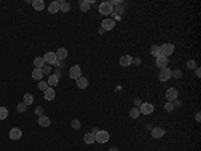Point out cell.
Listing matches in <instances>:
<instances>
[{
	"instance_id": "cell-1",
	"label": "cell",
	"mask_w": 201,
	"mask_h": 151,
	"mask_svg": "<svg viewBox=\"0 0 201 151\" xmlns=\"http://www.w3.org/2000/svg\"><path fill=\"white\" fill-rule=\"evenodd\" d=\"M113 6L110 4V1H103V3L99 4V12L102 15H110L113 14Z\"/></svg>"
},
{
	"instance_id": "cell-2",
	"label": "cell",
	"mask_w": 201,
	"mask_h": 151,
	"mask_svg": "<svg viewBox=\"0 0 201 151\" xmlns=\"http://www.w3.org/2000/svg\"><path fill=\"white\" fill-rule=\"evenodd\" d=\"M69 74H70V77H71V78H74V80H78V78L82 76L81 66H79V65H72L71 68H70Z\"/></svg>"
},
{
	"instance_id": "cell-3",
	"label": "cell",
	"mask_w": 201,
	"mask_h": 151,
	"mask_svg": "<svg viewBox=\"0 0 201 151\" xmlns=\"http://www.w3.org/2000/svg\"><path fill=\"white\" fill-rule=\"evenodd\" d=\"M160 49H161V54L165 55V57L173 54V52H174V46H173L172 43H163Z\"/></svg>"
},
{
	"instance_id": "cell-4",
	"label": "cell",
	"mask_w": 201,
	"mask_h": 151,
	"mask_svg": "<svg viewBox=\"0 0 201 151\" xmlns=\"http://www.w3.org/2000/svg\"><path fill=\"white\" fill-rule=\"evenodd\" d=\"M109 139H110V135L107 131H99L95 135V142H98V143H106Z\"/></svg>"
},
{
	"instance_id": "cell-5",
	"label": "cell",
	"mask_w": 201,
	"mask_h": 151,
	"mask_svg": "<svg viewBox=\"0 0 201 151\" xmlns=\"http://www.w3.org/2000/svg\"><path fill=\"white\" fill-rule=\"evenodd\" d=\"M138 109H139V113H144V115H150V113L154 111V107L151 105L150 103H142Z\"/></svg>"
},
{
	"instance_id": "cell-6",
	"label": "cell",
	"mask_w": 201,
	"mask_h": 151,
	"mask_svg": "<svg viewBox=\"0 0 201 151\" xmlns=\"http://www.w3.org/2000/svg\"><path fill=\"white\" fill-rule=\"evenodd\" d=\"M177 96H178V92H177V89H174V88H169V89L166 90V94H165V97H166V100L169 103H173V101L177 99Z\"/></svg>"
},
{
	"instance_id": "cell-7",
	"label": "cell",
	"mask_w": 201,
	"mask_h": 151,
	"mask_svg": "<svg viewBox=\"0 0 201 151\" xmlns=\"http://www.w3.org/2000/svg\"><path fill=\"white\" fill-rule=\"evenodd\" d=\"M43 59H44V62H47V64H50V65H54L57 62V54L54 52H48L44 54Z\"/></svg>"
},
{
	"instance_id": "cell-8",
	"label": "cell",
	"mask_w": 201,
	"mask_h": 151,
	"mask_svg": "<svg viewBox=\"0 0 201 151\" xmlns=\"http://www.w3.org/2000/svg\"><path fill=\"white\" fill-rule=\"evenodd\" d=\"M172 77V70L169 68H162L160 72V80L161 81H168Z\"/></svg>"
},
{
	"instance_id": "cell-9",
	"label": "cell",
	"mask_w": 201,
	"mask_h": 151,
	"mask_svg": "<svg viewBox=\"0 0 201 151\" xmlns=\"http://www.w3.org/2000/svg\"><path fill=\"white\" fill-rule=\"evenodd\" d=\"M156 65H157L160 69L162 68H166V65H168V57H165V55H158L157 59H156Z\"/></svg>"
},
{
	"instance_id": "cell-10",
	"label": "cell",
	"mask_w": 201,
	"mask_h": 151,
	"mask_svg": "<svg viewBox=\"0 0 201 151\" xmlns=\"http://www.w3.org/2000/svg\"><path fill=\"white\" fill-rule=\"evenodd\" d=\"M163 135H165V130L161 128V127H156V128L151 130V136H153L154 139H160V138H162Z\"/></svg>"
},
{
	"instance_id": "cell-11",
	"label": "cell",
	"mask_w": 201,
	"mask_h": 151,
	"mask_svg": "<svg viewBox=\"0 0 201 151\" xmlns=\"http://www.w3.org/2000/svg\"><path fill=\"white\" fill-rule=\"evenodd\" d=\"M114 26H115V22H114L113 19H105L103 22H102V29L105 30V31H109V30H113Z\"/></svg>"
},
{
	"instance_id": "cell-12",
	"label": "cell",
	"mask_w": 201,
	"mask_h": 151,
	"mask_svg": "<svg viewBox=\"0 0 201 151\" xmlns=\"http://www.w3.org/2000/svg\"><path fill=\"white\" fill-rule=\"evenodd\" d=\"M10 138L12 140H19L22 138V130L20 128H12L10 131Z\"/></svg>"
},
{
	"instance_id": "cell-13",
	"label": "cell",
	"mask_w": 201,
	"mask_h": 151,
	"mask_svg": "<svg viewBox=\"0 0 201 151\" xmlns=\"http://www.w3.org/2000/svg\"><path fill=\"white\" fill-rule=\"evenodd\" d=\"M54 97H55V90H54V88L48 87L47 89L44 90V99L47 101H51V100H54Z\"/></svg>"
},
{
	"instance_id": "cell-14",
	"label": "cell",
	"mask_w": 201,
	"mask_h": 151,
	"mask_svg": "<svg viewBox=\"0 0 201 151\" xmlns=\"http://www.w3.org/2000/svg\"><path fill=\"white\" fill-rule=\"evenodd\" d=\"M38 123H39V125H42V127H48V125L51 124V120H50V117H48V116L42 115V116H39Z\"/></svg>"
},
{
	"instance_id": "cell-15",
	"label": "cell",
	"mask_w": 201,
	"mask_h": 151,
	"mask_svg": "<svg viewBox=\"0 0 201 151\" xmlns=\"http://www.w3.org/2000/svg\"><path fill=\"white\" fill-rule=\"evenodd\" d=\"M76 87L79 88V89H86V88L88 87V81L86 77H79L78 80H76Z\"/></svg>"
},
{
	"instance_id": "cell-16",
	"label": "cell",
	"mask_w": 201,
	"mask_h": 151,
	"mask_svg": "<svg viewBox=\"0 0 201 151\" xmlns=\"http://www.w3.org/2000/svg\"><path fill=\"white\" fill-rule=\"evenodd\" d=\"M55 54H57V59H58V61H64V59L67 58V50L62 47V49H59Z\"/></svg>"
},
{
	"instance_id": "cell-17",
	"label": "cell",
	"mask_w": 201,
	"mask_h": 151,
	"mask_svg": "<svg viewBox=\"0 0 201 151\" xmlns=\"http://www.w3.org/2000/svg\"><path fill=\"white\" fill-rule=\"evenodd\" d=\"M59 8H60L59 1H52V3H50V6H48V12L57 14L58 11H59Z\"/></svg>"
},
{
	"instance_id": "cell-18",
	"label": "cell",
	"mask_w": 201,
	"mask_h": 151,
	"mask_svg": "<svg viewBox=\"0 0 201 151\" xmlns=\"http://www.w3.org/2000/svg\"><path fill=\"white\" fill-rule=\"evenodd\" d=\"M120 64L122 65V66H129V65L133 64V58L130 57V55H123V57L121 58Z\"/></svg>"
},
{
	"instance_id": "cell-19",
	"label": "cell",
	"mask_w": 201,
	"mask_h": 151,
	"mask_svg": "<svg viewBox=\"0 0 201 151\" xmlns=\"http://www.w3.org/2000/svg\"><path fill=\"white\" fill-rule=\"evenodd\" d=\"M32 7H34L36 11H43L44 1L43 0H34V1H32Z\"/></svg>"
},
{
	"instance_id": "cell-20",
	"label": "cell",
	"mask_w": 201,
	"mask_h": 151,
	"mask_svg": "<svg viewBox=\"0 0 201 151\" xmlns=\"http://www.w3.org/2000/svg\"><path fill=\"white\" fill-rule=\"evenodd\" d=\"M42 77H43V72H42V69H38V68H35L34 72H32V78L36 81L42 80Z\"/></svg>"
},
{
	"instance_id": "cell-21",
	"label": "cell",
	"mask_w": 201,
	"mask_h": 151,
	"mask_svg": "<svg viewBox=\"0 0 201 151\" xmlns=\"http://www.w3.org/2000/svg\"><path fill=\"white\" fill-rule=\"evenodd\" d=\"M58 80H59V78L57 77V76H55V74H51L50 77H48V81H47V84H48V87H57L58 85Z\"/></svg>"
},
{
	"instance_id": "cell-22",
	"label": "cell",
	"mask_w": 201,
	"mask_h": 151,
	"mask_svg": "<svg viewBox=\"0 0 201 151\" xmlns=\"http://www.w3.org/2000/svg\"><path fill=\"white\" fill-rule=\"evenodd\" d=\"M83 139H85V142L87 143V145H93L95 142V135H93L91 132H87L85 136H83Z\"/></svg>"
},
{
	"instance_id": "cell-23",
	"label": "cell",
	"mask_w": 201,
	"mask_h": 151,
	"mask_svg": "<svg viewBox=\"0 0 201 151\" xmlns=\"http://www.w3.org/2000/svg\"><path fill=\"white\" fill-rule=\"evenodd\" d=\"M23 103H24L25 105H31V104L34 103V96H32L31 93H25L24 97H23Z\"/></svg>"
},
{
	"instance_id": "cell-24",
	"label": "cell",
	"mask_w": 201,
	"mask_h": 151,
	"mask_svg": "<svg viewBox=\"0 0 201 151\" xmlns=\"http://www.w3.org/2000/svg\"><path fill=\"white\" fill-rule=\"evenodd\" d=\"M44 64H46V62H44V59L42 57H36L34 59V65H35V68H38V69H42L44 66Z\"/></svg>"
},
{
	"instance_id": "cell-25",
	"label": "cell",
	"mask_w": 201,
	"mask_h": 151,
	"mask_svg": "<svg viewBox=\"0 0 201 151\" xmlns=\"http://www.w3.org/2000/svg\"><path fill=\"white\" fill-rule=\"evenodd\" d=\"M59 11H62V12H69L70 8H71V6H70L69 3H66V1H59Z\"/></svg>"
},
{
	"instance_id": "cell-26",
	"label": "cell",
	"mask_w": 201,
	"mask_h": 151,
	"mask_svg": "<svg viewBox=\"0 0 201 151\" xmlns=\"http://www.w3.org/2000/svg\"><path fill=\"white\" fill-rule=\"evenodd\" d=\"M151 54H153L156 58H157L158 55H161V49H160V46H157V45H153V46H151Z\"/></svg>"
},
{
	"instance_id": "cell-27",
	"label": "cell",
	"mask_w": 201,
	"mask_h": 151,
	"mask_svg": "<svg viewBox=\"0 0 201 151\" xmlns=\"http://www.w3.org/2000/svg\"><path fill=\"white\" fill-rule=\"evenodd\" d=\"M7 116H8V109L6 107H0V120L7 119Z\"/></svg>"
},
{
	"instance_id": "cell-28",
	"label": "cell",
	"mask_w": 201,
	"mask_h": 151,
	"mask_svg": "<svg viewBox=\"0 0 201 151\" xmlns=\"http://www.w3.org/2000/svg\"><path fill=\"white\" fill-rule=\"evenodd\" d=\"M79 7H81V11H83V12H86V11L90 10V3L88 1H81V4H79Z\"/></svg>"
},
{
	"instance_id": "cell-29",
	"label": "cell",
	"mask_w": 201,
	"mask_h": 151,
	"mask_svg": "<svg viewBox=\"0 0 201 151\" xmlns=\"http://www.w3.org/2000/svg\"><path fill=\"white\" fill-rule=\"evenodd\" d=\"M130 117H132V119H137V117H138L139 116V109L138 108H133L132 111H130Z\"/></svg>"
},
{
	"instance_id": "cell-30",
	"label": "cell",
	"mask_w": 201,
	"mask_h": 151,
	"mask_svg": "<svg viewBox=\"0 0 201 151\" xmlns=\"http://www.w3.org/2000/svg\"><path fill=\"white\" fill-rule=\"evenodd\" d=\"M71 127L74 130H79V128H81V122H79L78 119H74L71 122Z\"/></svg>"
},
{
	"instance_id": "cell-31",
	"label": "cell",
	"mask_w": 201,
	"mask_h": 151,
	"mask_svg": "<svg viewBox=\"0 0 201 151\" xmlns=\"http://www.w3.org/2000/svg\"><path fill=\"white\" fill-rule=\"evenodd\" d=\"M172 77H174L176 80H178V78L182 77V72L178 70V69H177V70H173V72H172Z\"/></svg>"
},
{
	"instance_id": "cell-32",
	"label": "cell",
	"mask_w": 201,
	"mask_h": 151,
	"mask_svg": "<svg viewBox=\"0 0 201 151\" xmlns=\"http://www.w3.org/2000/svg\"><path fill=\"white\" fill-rule=\"evenodd\" d=\"M16 109L19 111V112H24V111L27 109V105H25L24 103H19L18 104V107H16Z\"/></svg>"
},
{
	"instance_id": "cell-33",
	"label": "cell",
	"mask_w": 201,
	"mask_h": 151,
	"mask_svg": "<svg viewBox=\"0 0 201 151\" xmlns=\"http://www.w3.org/2000/svg\"><path fill=\"white\" fill-rule=\"evenodd\" d=\"M165 109H166V112H172V111L174 109V104L168 101V103L165 104Z\"/></svg>"
},
{
	"instance_id": "cell-34",
	"label": "cell",
	"mask_w": 201,
	"mask_h": 151,
	"mask_svg": "<svg viewBox=\"0 0 201 151\" xmlns=\"http://www.w3.org/2000/svg\"><path fill=\"white\" fill-rule=\"evenodd\" d=\"M38 88L40 90H46L48 88V84L46 82V81H40V82H39V85H38Z\"/></svg>"
},
{
	"instance_id": "cell-35",
	"label": "cell",
	"mask_w": 201,
	"mask_h": 151,
	"mask_svg": "<svg viewBox=\"0 0 201 151\" xmlns=\"http://www.w3.org/2000/svg\"><path fill=\"white\" fill-rule=\"evenodd\" d=\"M186 68H188V69H195L196 68V61H193V59L188 61V64H186Z\"/></svg>"
},
{
	"instance_id": "cell-36",
	"label": "cell",
	"mask_w": 201,
	"mask_h": 151,
	"mask_svg": "<svg viewBox=\"0 0 201 151\" xmlns=\"http://www.w3.org/2000/svg\"><path fill=\"white\" fill-rule=\"evenodd\" d=\"M43 109H44L43 107H38V108L35 109V113H36L38 116H42V115H43Z\"/></svg>"
},
{
	"instance_id": "cell-37",
	"label": "cell",
	"mask_w": 201,
	"mask_h": 151,
	"mask_svg": "<svg viewBox=\"0 0 201 151\" xmlns=\"http://www.w3.org/2000/svg\"><path fill=\"white\" fill-rule=\"evenodd\" d=\"M42 72H43V74H44V73L48 74V73L51 72V68L48 66V65H47V66H43V68H42Z\"/></svg>"
},
{
	"instance_id": "cell-38",
	"label": "cell",
	"mask_w": 201,
	"mask_h": 151,
	"mask_svg": "<svg viewBox=\"0 0 201 151\" xmlns=\"http://www.w3.org/2000/svg\"><path fill=\"white\" fill-rule=\"evenodd\" d=\"M98 132H99V130H98V128H97V127H94V128L91 130V134H93V135H97Z\"/></svg>"
},
{
	"instance_id": "cell-39",
	"label": "cell",
	"mask_w": 201,
	"mask_h": 151,
	"mask_svg": "<svg viewBox=\"0 0 201 151\" xmlns=\"http://www.w3.org/2000/svg\"><path fill=\"white\" fill-rule=\"evenodd\" d=\"M134 104H135V105H139V107H141L142 101H141V100H139V99H134Z\"/></svg>"
},
{
	"instance_id": "cell-40",
	"label": "cell",
	"mask_w": 201,
	"mask_h": 151,
	"mask_svg": "<svg viewBox=\"0 0 201 151\" xmlns=\"http://www.w3.org/2000/svg\"><path fill=\"white\" fill-rule=\"evenodd\" d=\"M62 62H63V61H58V59H57V62H55L54 65H55V66H59V68H60V66H63Z\"/></svg>"
},
{
	"instance_id": "cell-41",
	"label": "cell",
	"mask_w": 201,
	"mask_h": 151,
	"mask_svg": "<svg viewBox=\"0 0 201 151\" xmlns=\"http://www.w3.org/2000/svg\"><path fill=\"white\" fill-rule=\"evenodd\" d=\"M133 62H134L135 65H139V64H141V59H138V58H137V59H133Z\"/></svg>"
},
{
	"instance_id": "cell-42",
	"label": "cell",
	"mask_w": 201,
	"mask_h": 151,
	"mask_svg": "<svg viewBox=\"0 0 201 151\" xmlns=\"http://www.w3.org/2000/svg\"><path fill=\"white\" fill-rule=\"evenodd\" d=\"M196 74H197V77H201V72H200V69H196Z\"/></svg>"
},
{
	"instance_id": "cell-43",
	"label": "cell",
	"mask_w": 201,
	"mask_h": 151,
	"mask_svg": "<svg viewBox=\"0 0 201 151\" xmlns=\"http://www.w3.org/2000/svg\"><path fill=\"white\" fill-rule=\"evenodd\" d=\"M196 120H197V122H200V120H201V115H200V113H197V115H196Z\"/></svg>"
},
{
	"instance_id": "cell-44",
	"label": "cell",
	"mask_w": 201,
	"mask_h": 151,
	"mask_svg": "<svg viewBox=\"0 0 201 151\" xmlns=\"http://www.w3.org/2000/svg\"><path fill=\"white\" fill-rule=\"evenodd\" d=\"M54 74H55V76H57V77H58V78H59V77H60V72H59V70H58V72H55V73H54Z\"/></svg>"
},
{
	"instance_id": "cell-45",
	"label": "cell",
	"mask_w": 201,
	"mask_h": 151,
	"mask_svg": "<svg viewBox=\"0 0 201 151\" xmlns=\"http://www.w3.org/2000/svg\"><path fill=\"white\" fill-rule=\"evenodd\" d=\"M109 151H118V148H117V147H111Z\"/></svg>"
}]
</instances>
